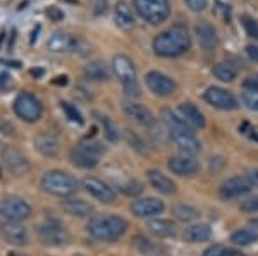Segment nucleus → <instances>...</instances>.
<instances>
[{"label": "nucleus", "mask_w": 258, "mask_h": 256, "mask_svg": "<svg viewBox=\"0 0 258 256\" xmlns=\"http://www.w3.org/2000/svg\"><path fill=\"white\" fill-rule=\"evenodd\" d=\"M191 48V35L186 24H172L165 31L155 36L153 40V52L159 57L172 59L186 53Z\"/></svg>", "instance_id": "f257e3e1"}, {"label": "nucleus", "mask_w": 258, "mask_h": 256, "mask_svg": "<svg viewBox=\"0 0 258 256\" xmlns=\"http://www.w3.org/2000/svg\"><path fill=\"white\" fill-rule=\"evenodd\" d=\"M162 122L167 127L169 136L174 143L181 148L182 151H186L188 155H197L202 150V143L191 131V127L186 124L182 119H179L176 114H172V110H162Z\"/></svg>", "instance_id": "f03ea898"}, {"label": "nucleus", "mask_w": 258, "mask_h": 256, "mask_svg": "<svg viewBox=\"0 0 258 256\" xmlns=\"http://www.w3.org/2000/svg\"><path fill=\"white\" fill-rule=\"evenodd\" d=\"M127 222L122 217L107 213V215H95L88 222V232L91 237L102 242L117 241L126 234Z\"/></svg>", "instance_id": "7ed1b4c3"}, {"label": "nucleus", "mask_w": 258, "mask_h": 256, "mask_svg": "<svg viewBox=\"0 0 258 256\" xmlns=\"http://www.w3.org/2000/svg\"><path fill=\"white\" fill-rule=\"evenodd\" d=\"M41 188L45 193L59 198H69L76 195L80 189V181L69 172L64 170H48L41 177Z\"/></svg>", "instance_id": "20e7f679"}, {"label": "nucleus", "mask_w": 258, "mask_h": 256, "mask_svg": "<svg viewBox=\"0 0 258 256\" xmlns=\"http://www.w3.org/2000/svg\"><path fill=\"white\" fill-rule=\"evenodd\" d=\"M112 69H114V74L119 79L120 86H122L124 93L131 98H138L141 95V88L138 81V72H136L133 60L124 53H117L112 59Z\"/></svg>", "instance_id": "39448f33"}, {"label": "nucleus", "mask_w": 258, "mask_h": 256, "mask_svg": "<svg viewBox=\"0 0 258 256\" xmlns=\"http://www.w3.org/2000/svg\"><path fill=\"white\" fill-rule=\"evenodd\" d=\"M133 7L150 24H162L170 16L169 0H133Z\"/></svg>", "instance_id": "423d86ee"}, {"label": "nucleus", "mask_w": 258, "mask_h": 256, "mask_svg": "<svg viewBox=\"0 0 258 256\" xmlns=\"http://www.w3.org/2000/svg\"><path fill=\"white\" fill-rule=\"evenodd\" d=\"M105 148L97 141H83L71 150V162L80 168H95Z\"/></svg>", "instance_id": "0eeeda50"}, {"label": "nucleus", "mask_w": 258, "mask_h": 256, "mask_svg": "<svg viewBox=\"0 0 258 256\" xmlns=\"http://www.w3.org/2000/svg\"><path fill=\"white\" fill-rule=\"evenodd\" d=\"M14 112L24 122H36L40 121L43 114V105L33 93L23 92L14 100Z\"/></svg>", "instance_id": "6e6552de"}, {"label": "nucleus", "mask_w": 258, "mask_h": 256, "mask_svg": "<svg viewBox=\"0 0 258 256\" xmlns=\"http://www.w3.org/2000/svg\"><path fill=\"white\" fill-rule=\"evenodd\" d=\"M38 239L43 246L62 247L69 242V232L59 220H47L38 227Z\"/></svg>", "instance_id": "1a4fd4ad"}, {"label": "nucleus", "mask_w": 258, "mask_h": 256, "mask_svg": "<svg viewBox=\"0 0 258 256\" xmlns=\"http://www.w3.org/2000/svg\"><path fill=\"white\" fill-rule=\"evenodd\" d=\"M0 215L6 220L23 222L31 215V206L19 196H6L0 201Z\"/></svg>", "instance_id": "9d476101"}, {"label": "nucleus", "mask_w": 258, "mask_h": 256, "mask_svg": "<svg viewBox=\"0 0 258 256\" xmlns=\"http://www.w3.org/2000/svg\"><path fill=\"white\" fill-rule=\"evenodd\" d=\"M203 98H205V102L209 105L215 107L219 110H226L227 112V110L239 109V103L234 95L224 88H219V86H210L205 92V95H203Z\"/></svg>", "instance_id": "9b49d317"}, {"label": "nucleus", "mask_w": 258, "mask_h": 256, "mask_svg": "<svg viewBox=\"0 0 258 256\" xmlns=\"http://www.w3.org/2000/svg\"><path fill=\"white\" fill-rule=\"evenodd\" d=\"M145 82H147L150 92L157 97H170L177 88L176 81L160 71H150L145 77Z\"/></svg>", "instance_id": "f8f14e48"}, {"label": "nucleus", "mask_w": 258, "mask_h": 256, "mask_svg": "<svg viewBox=\"0 0 258 256\" xmlns=\"http://www.w3.org/2000/svg\"><path fill=\"white\" fill-rule=\"evenodd\" d=\"M2 160L6 163L7 170L12 176L19 177L30 172V160L26 158V155L21 153L19 150H16L14 146H6L2 150Z\"/></svg>", "instance_id": "ddd939ff"}, {"label": "nucleus", "mask_w": 258, "mask_h": 256, "mask_svg": "<svg viewBox=\"0 0 258 256\" xmlns=\"http://www.w3.org/2000/svg\"><path fill=\"white\" fill-rule=\"evenodd\" d=\"M253 189V184L249 183V179L246 176L241 177V176H236V177H231V179L224 181L219 188V195L220 198L224 200H234V198H241L244 195H248L249 191Z\"/></svg>", "instance_id": "4468645a"}, {"label": "nucleus", "mask_w": 258, "mask_h": 256, "mask_svg": "<svg viewBox=\"0 0 258 256\" xmlns=\"http://www.w3.org/2000/svg\"><path fill=\"white\" fill-rule=\"evenodd\" d=\"M81 41L68 31H55L47 41V48L52 53H68L80 50Z\"/></svg>", "instance_id": "2eb2a0df"}, {"label": "nucleus", "mask_w": 258, "mask_h": 256, "mask_svg": "<svg viewBox=\"0 0 258 256\" xmlns=\"http://www.w3.org/2000/svg\"><path fill=\"white\" fill-rule=\"evenodd\" d=\"M81 186L90 196H93L95 200L102 201V203H112L115 200L114 189L107 183H103L102 179H98V177H85Z\"/></svg>", "instance_id": "dca6fc26"}, {"label": "nucleus", "mask_w": 258, "mask_h": 256, "mask_svg": "<svg viewBox=\"0 0 258 256\" xmlns=\"http://www.w3.org/2000/svg\"><path fill=\"white\" fill-rule=\"evenodd\" d=\"M165 210L164 201L159 198H140L131 203V213L138 218H152L160 215Z\"/></svg>", "instance_id": "f3484780"}, {"label": "nucleus", "mask_w": 258, "mask_h": 256, "mask_svg": "<svg viewBox=\"0 0 258 256\" xmlns=\"http://www.w3.org/2000/svg\"><path fill=\"white\" fill-rule=\"evenodd\" d=\"M195 31H197L200 47L207 53L215 52V48H217V45H219V36H217V30L212 26L209 21H200V23H197Z\"/></svg>", "instance_id": "a211bd4d"}, {"label": "nucleus", "mask_w": 258, "mask_h": 256, "mask_svg": "<svg viewBox=\"0 0 258 256\" xmlns=\"http://www.w3.org/2000/svg\"><path fill=\"white\" fill-rule=\"evenodd\" d=\"M122 110L127 117H131L133 121H136L138 124L145 127H153L157 124V119L150 110L147 109L145 105L141 103H136V102H124L122 103Z\"/></svg>", "instance_id": "6ab92c4d"}, {"label": "nucleus", "mask_w": 258, "mask_h": 256, "mask_svg": "<svg viewBox=\"0 0 258 256\" xmlns=\"http://www.w3.org/2000/svg\"><path fill=\"white\" fill-rule=\"evenodd\" d=\"M167 167L172 174L177 176H195L200 170V163L193 156H186V155H176L170 156Z\"/></svg>", "instance_id": "aec40b11"}, {"label": "nucleus", "mask_w": 258, "mask_h": 256, "mask_svg": "<svg viewBox=\"0 0 258 256\" xmlns=\"http://www.w3.org/2000/svg\"><path fill=\"white\" fill-rule=\"evenodd\" d=\"M0 232H2L4 239H6L9 244L23 246L28 242V230L24 229V225L21 224V222L7 220L6 224H2V227H0Z\"/></svg>", "instance_id": "412c9836"}, {"label": "nucleus", "mask_w": 258, "mask_h": 256, "mask_svg": "<svg viewBox=\"0 0 258 256\" xmlns=\"http://www.w3.org/2000/svg\"><path fill=\"white\" fill-rule=\"evenodd\" d=\"M179 114L181 119L188 124L189 127H197V129H203L205 127V115L200 112V109L197 105H193L191 102H184L179 105Z\"/></svg>", "instance_id": "4be33fe9"}, {"label": "nucleus", "mask_w": 258, "mask_h": 256, "mask_svg": "<svg viewBox=\"0 0 258 256\" xmlns=\"http://www.w3.org/2000/svg\"><path fill=\"white\" fill-rule=\"evenodd\" d=\"M147 179H148V183L152 184V188L153 189H157L159 193H162V195H174V193L177 191V188H176V183H174L172 179H169L165 174H162L160 170H148L147 172Z\"/></svg>", "instance_id": "5701e85b"}, {"label": "nucleus", "mask_w": 258, "mask_h": 256, "mask_svg": "<svg viewBox=\"0 0 258 256\" xmlns=\"http://www.w3.org/2000/svg\"><path fill=\"white\" fill-rule=\"evenodd\" d=\"M114 21L124 31H129L135 28V14H133V9L129 7L127 2L120 0L114 6Z\"/></svg>", "instance_id": "b1692460"}, {"label": "nucleus", "mask_w": 258, "mask_h": 256, "mask_svg": "<svg viewBox=\"0 0 258 256\" xmlns=\"http://www.w3.org/2000/svg\"><path fill=\"white\" fill-rule=\"evenodd\" d=\"M60 206L66 213H69L73 217H90L91 212H93V206L88 201L80 200V198H66Z\"/></svg>", "instance_id": "393cba45"}, {"label": "nucleus", "mask_w": 258, "mask_h": 256, "mask_svg": "<svg viewBox=\"0 0 258 256\" xmlns=\"http://www.w3.org/2000/svg\"><path fill=\"white\" fill-rule=\"evenodd\" d=\"M83 74H85L86 79L97 81V82L109 81V77H110L109 67H107V64L102 60H93V62H90V64H86L85 69H83Z\"/></svg>", "instance_id": "a878e982"}, {"label": "nucleus", "mask_w": 258, "mask_h": 256, "mask_svg": "<svg viewBox=\"0 0 258 256\" xmlns=\"http://www.w3.org/2000/svg\"><path fill=\"white\" fill-rule=\"evenodd\" d=\"M182 237H184L186 242H191V244H195V242H205L212 237V229L209 224H193L184 230Z\"/></svg>", "instance_id": "bb28decb"}, {"label": "nucleus", "mask_w": 258, "mask_h": 256, "mask_svg": "<svg viewBox=\"0 0 258 256\" xmlns=\"http://www.w3.org/2000/svg\"><path fill=\"white\" fill-rule=\"evenodd\" d=\"M147 229L157 237H170L176 234V224L167 218H153L147 224Z\"/></svg>", "instance_id": "cd10ccee"}, {"label": "nucleus", "mask_w": 258, "mask_h": 256, "mask_svg": "<svg viewBox=\"0 0 258 256\" xmlns=\"http://www.w3.org/2000/svg\"><path fill=\"white\" fill-rule=\"evenodd\" d=\"M35 146L43 156H55L59 153V141L50 134H41L35 139Z\"/></svg>", "instance_id": "c85d7f7f"}, {"label": "nucleus", "mask_w": 258, "mask_h": 256, "mask_svg": "<svg viewBox=\"0 0 258 256\" xmlns=\"http://www.w3.org/2000/svg\"><path fill=\"white\" fill-rule=\"evenodd\" d=\"M256 241H258V230L249 229V227L236 230L231 236V242H234L236 246H251V244H255Z\"/></svg>", "instance_id": "c756f323"}, {"label": "nucleus", "mask_w": 258, "mask_h": 256, "mask_svg": "<svg viewBox=\"0 0 258 256\" xmlns=\"http://www.w3.org/2000/svg\"><path fill=\"white\" fill-rule=\"evenodd\" d=\"M214 76L222 82H232L236 79V76H238V71L229 62H219L214 67Z\"/></svg>", "instance_id": "7c9ffc66"}, {"label": "nucleus", "mask_w": 258, "mask_h": 256, "mask_svg": "<svg viewBox=\"0 0 258 256\" xmlns=\"http://www.w3.org/2000/svg\"><path fill=\"white\" fill-rule=\"evenodd\" d=\"M133 244H135V247L140 251V253H143L147 256H160L162 253H164V249H162L160 246L153 244L152 241L145 239L143 236H136L135 239H133Z\"/></svg>", "instance_id": "2f4dec72"}, {"label": "nucleus", "mask_w": 258, "mask_h": 256, "mask_svg": "<svg viewBox=\"0 0 258 256\" xmlns=\"http://www.w3.org/2000/svg\"><path fill=\"white\" fill-rule=\"evenodd\" d=\"M93 115L97 117V121L100 122V126H102L105 138L109 139L110 143L117 141V139H119V133H117V127H115V124L112 122V119H109L107 115H103V114H100V112H95Z\"/></svg>", "instance_id": "473e14b6"}, {"label": "nucleus", "mask_w": 258, "mask_h": 256, "mask_svg": "<svg viewBox=\"0 0 258 256\" xmlns=\"http://www.w3.org/2000/svg\"><path fill=\"white\" fill-rule=\"evenodd\" d=\"M174 215L181 222H193L200 217V212L189 205H177L174 206Z\"/></svg>", "instance_id": "72a5a7b5"}, {"label": "nucleus", "mask_w": 258, "mask_h": 256, "mask_svg": "<svg viewBox=\"0 0 258 256\" xmlns=\"http://www.w3.org/2000/svg\"><path fill=\"white\" fill-rule=\"evenodd\" d=\"M203 256H244L241 251L234 249V247H227V246H220L214 244L210 247H207Z\"/></svg>", "instance_id": "f704fd0d"}, {"label": "nucleus", "mask_w": 258, "mask_h": 256, "mask_svg": "<svg viewBox=\"0 0 258 256\" xmlns=\"http://www.w3.org/2000/svg\"><path fill=\"white\" fill-rule=\"evenodd\" d=\"M60 107L71 122H76L78 126H83V124H85V119H83L80 110L76 109V105H73V103H69V102H60Z\"/></svg>", "instance_id": "c9c22d12"}, {"label": "nucleus", "mask_w": 258, "mask_h": 256, "mask_svg": "<svg viewBox=\"0 0 258 256\" xmlns=\"http://www.w3.org/2000/svg\"><path fill=\"white\" fill-rule=\"evenodd\" d=\"M241 103L246 107L248 110L258 112V92H243L241 93Z\"/></svg>", "instance_id": "e433bc0d"}, {"label": "nucleus", "mask_w": 258, "mask_h": 256, "mask_svg": "<svg viewBox=\"0 0 258 256\" xmlns=\"http://www.w3.org/2000/svg\"><path fill=\"white\" fill-rule=\"evenodd\" d=\"M241 23H243V28L246 30L248 36L258 40V21L249 18V16H241Z\"/></svg>", "instance_id": "4c0bfd02"}, {"label": "nucleus", "mask_w": 258, "mask_h": 256, "mask_svg": "<svg viewBox=\"0 0 258 256\" xmlns=\"http://www.w3.org/2000/svg\"><path fill=\"white\" fill-rule=\"evenodd\" d=\"M120 191L126 193V195H131V196H136L140 195L141 191H143V188H141V184L138 183V181H129V183L119 186Z\"/></svg>", "instance_id": "58836bf2"}, {"label": "nucleus", "mask_w": 258, "mask_h": 256, "mask_svg": "<svg viewBox=\"0 0 258 256\" xmlns=\"http://www.w3.org/2000/svg\"><path fill=\"white\" fill-rule=\"evenodd\" d=\"M215 12H217V14L226 21V23L231 21V6H229V4L217 0V2H215Z\"/></svg>", "instance_id": "ea45409f"}, {"label": "nucleus", "mask_w": 258, "mask_h": 256, "mask_svg": "<svg viewBox=\"0 0 258 256\" xmlns=\"http://www.w3.org/2000/svg\"><path fill=\"white\" fill-rule=\"evenodd\" d=\"M126 139H127V143L131 144L135 150H138L140 153H145V148H143V143H141V139L136 136L135 131H126Z\"/></svg>", "instance_id": "a19ab883"}, {"label": "nucleus", "mask_w": 258, "mask_h": 256, "mask_svg": "<svg viewBox=\"0 0 258 256\" xmlns=\"http://www.w3.org/2000/svg\"><path fill=\"white\" fill-rule=\"evenodd\" d=\"M243 212L246 213H255L258 212V196H253V198H248V200L241 201V206H239Z\"/></svg>", "instance_id": "79ce46f5"}, {"label": "nucleus", "mask_w": 258, "mask_h": 256, "mask_svg": "<svg viewBox=\"0 0 258 256\" xmlns=\"http://www.w3.org/2000/svg\"><path fill=\"white\" fill-rule=\"evenodd\" d=\"M184 2L193 12H203L209 7V0H184Z\"/></svg>", "instance_id": "37998d69"}, {"label": "nucleus", "mask_w": 258, "mask_h": 256, "mask_svg": "<svg viewBox=\"0 0 258 256\" xmlns=\"http://www.w3.org/2000/svg\"><path fill=\"white\" fill-rule=\"evenodd\" d=\"M45 14H47V18L50 21H53V23H59V21L64 19V12H62V9H59V7H55V6L47 7Z\"/></svg>", "instance_id": "c03bdc74"}, {"label": "nucleus", "mask_w": 258, "mask_h": 256, "mask_svg": "<svg viewBox=\"0 0 258 256\" xmlns=\"http://www.w3.org/2000/svg\"><path fill=\"white\" fill-rule=\"evenodd\" d=\"M243 88L248 90V92H258V72L253 74V76H248L243 81Z\"/></svg>", "instance_id": "a18cd8bd"}, {"label": "nucleus", "mask_w": 258, "mask_h": 256, "mask_svg": "<svg viewBox=\"0 0 258 256\" xmlns=\"http://www.w3.org/2000/svg\"><path fill=\"white\" fill-rule=\"evenodd\" d=\"M107 9H109V2H107V0H95V4H93V14L95 16L107 14Z\"/></svg>", "instance_id": "49530a36"}, {"label": "nucleus", "mask_w": 258, "mask_h": 256, "mask_svg": "<svg viewBox=\"0 0 258 256\" xmlns=\"http://www.w3.org/2000/svg\"><path fill=\"white\" fill-rule=\"evenodd\" d=\"M246 53L251 60L258 62V45H248L246 47Z\"/></svg>", "instance_id": "de8ad7c7"}, {"label": "nucleus", "mask_w": 258, "mask_h": 256, "mask_svg": "<svg viewBox=\"0 0 258 256\" xmlns=\"http://www.w3.org/2000/svg\"><path fill=\"white\" fill-rule=\"evenodd\" d=\"M246 177L249 179V183L258 188V168H255V170H249L246 174Z\"/></svg>", "instance_id": "09e8293b"}, {"label": "nucleus", "mask_w": 258, "mask_h": 256, "mask_svg": "<svg viewBox=\"0 0 258 256\" xmlns=\"http://www.w3.org/2000/svg\"><path fill=\"white\" fill-rule=\"evenodd\" d=\"M53 84H68V77L66 76H57V79H53Z\"/></svg>", "instance_id": "8fccbe9b"}, {"label": "nucleus", "mask_w": 258, "mask_h": 256, "mask_svg": "<svg viewBox=\"0 0 258 256\" xmlns=\"http://www.w3.org/2000/svg\"><path fill=\"white\" fill-rule=\"evenodd\" d=\"M31 74L35 77H38V76H41V74H43V69H31Z\"/></svg>", "instance_id": "3c124183"}, {"label": "nucleus", "mask_w": 258, "mask_h": 256, "mask_svg": "<svg viewBox=\"0 0 258 256\" xmlns=\"http://www.w3.org/2000/svg\"><path fill=\"white\" fill-rule=\"evenodd\" d=\"M249 225L255 227V229L258 230V218H251V220H249Z\"/></svg>", "instance_id": "603ef678"}, {"label": "nucleus", "mask_w": 258, "mask_h": 256, "mask_svg": "<svg viewBox=\"0 0 258 256\" xmlns=\"http://www.w3.org/2000/svg\"><path fill=\"white\" fill-rule=\"evenodd\" d=\"M0 177H2V168H0Z\"/></svg>", "instance_id": "864d4df0"}]
</instances>
